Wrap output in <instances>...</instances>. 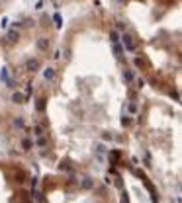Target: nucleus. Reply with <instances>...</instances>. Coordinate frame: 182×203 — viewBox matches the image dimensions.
<instances>
[{
	"label": "nucleus",
	"instance_id": "f257e3e1",
	"mask_svg": "<svg viewBox=\"0 0 182 203\" xmlns=\"http://www.w3.org/2000/svg\"><path fill=\"white\" fill-rule=\"evenodd\" d=\"M124 45H125V49H127V51H133V49H135V45H133V41H131V37L127 35V33L124 35Z\"/></svg>",
	"mask_w": 182,
	"mask_h": 203
},
{
	"label": "nucleus",
	"instance_id": "0eeeda50",
	"mask_svg": "<svg viewBox=\"0 0 182 203\" xmlns=\"http://www.w3.org/2000/svg\"><path fill=\"white\" fill-rule=\"evenodd\" d=\"M124 78L125 80H131V72H124Z\"/></svg>",
	"mask_w": 182,
	"mask_h": 203
},
{
	"label": "nucleus",
	"instance_id": "39448f33",
	"mask_svg": "<svg viewBox=\"0 0 182 203\" xmlns=\"http://www.w3.org/2000/svg\"><path fill=\"white\" fill-rule=\"evenodd\" d=\"M28 67H29V68H37V67H39V63H37V61H29Z\"/></svg>",
	"mask_w": 182,
	"mask_h": 203
},
{
	"label": "nucleus",
	"instance_id": "7ed1b4c3",
	"mask_svg": "<svg viewBox=\"0 0 182 203\" xmlns=\"http://www.w3.org/2000/svg\"><path fill=\"white\" fill-rule=\"evenodd\" d=\"M110 39H112V43H117V33H116V31L110 33Z\"/></svg>",
	"mask_w": 182,
	"mask_h": 203
},
{
	"label": "nucleus",
	"instance_id": "f03ea898",
	"mask_svg": "<svg viewBox=\"0 0 182 203\" xmlns=\"http://www.w3.org/2000/svg\"><path fill=\"white\" fill-rule=\"evenodd\" d=\"M43 76H45V78H47V80H51L53 76H55V72H53V68H47V70H45V72H43Z\"/></svg>",
	"mask_w": 182,
	"mask_h": 203
},
{
	"label": "nucleus",
	"instance_id": "423d86ee",
	"mask_svg": "<svg viewBox=\"0 0 182 203\" xmlns=\"http://www.w3.org/2000/svg\"><path fill=\"white\" fill-rule=\"evenodd\" d=\"M55 22H57V27L63 25V23H61V16H59V14H55Z\"/></svg>",
	"mask_w": 182,
	"mask_h": 203
},
{
	"label": "nucleus",
	"instance_id": "20e7f679",
	"mask_svg": "<svg viewBox=\"0 0 182 203\" xmlns=\"http://www.w3.org/2000/svg\"><path fill=\"white\" fill-rule=\"evenodd\" d=\"M47 45H49V43H47L45 39H39V49H47Z\"/></svg>",
	"mask_w": 182,
	"mask_h": 203
}]
</instances>
